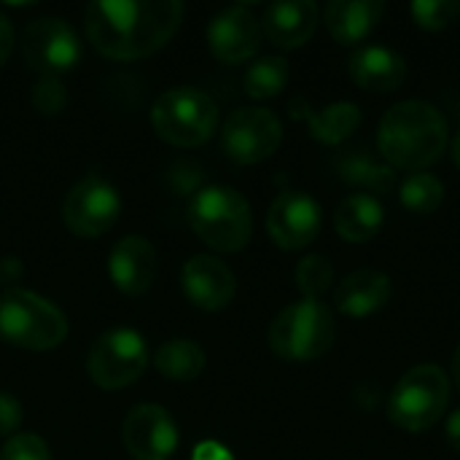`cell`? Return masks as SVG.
<instances>
[{"label": "cell", "instance_id": "obj_1", "mask_svg": "<svg viewBox=\"0 0 460 460\" xmlns=\"http://www.w3.org/2000/svg\"><path fill=\"white\" fill-rule=\"evenodd\" d=\"M178 0H97L84 11L92 46L111 59H140L159 51L178 30Z\"/></svg>", "mask_w": 460, "mask_h": 460}, {"label": "cell", "instance_id": "obj_2", "mask_svg": "<svg viewBox=\"0 0 460 460\" xmlns=\"http://www.w3.org/2000/svg\"><path fill=\"white\" fill-rule=\"evenodd\" d=\"M377 146L394 170H423L447 146V119L429 100H402L383 113Z\"/></svg>", "mask_w": 460, "mask_h": 460}, {"label": "cell", "instance_id": "obj_3", "mask_svg": "<svg viewBox=\"0 0 460 460\" xmlns=\"http://www.w3.org/2000/svg\"><path fill=\"white\" fill-rule=\"evenodd\" d=\"M189 221L197 237L221 253L243 251L253 234L248 199L232 186H205L189 205Z\"/></svg>", "mask_w": 460, "mask_h": 460}, {"label": "cell", "instance_id": "obj_4", "mask_svg": "<svg viewBox=\"0 0 460 460\" xmlns=\"http://www.w3.org/2000/svg\"><path fill=\"white\" fill-rule=\"evenodd\" d=\"M0 337L24 350H54L67 337V318L49 299L8 288L0 296Z\"/></svg>", "mask_w": 460, "mask_h": 460}, {"label": "cell", "instance_id": "obj_5", "mask_svg": "<svg viewBox=\"0 0 460 460\" xmlns=\"http://www.w3.org/2000/svg\"><path fill=\"white\" fill-rule=\"evenodd\" d=\"M218 124V108L210 94L194 86H175L156 97L151 108L154 132L178 148L202 146Z\"/></svg>", "mask_w": 460, "mask_h": 460}, {"label": "cell", "instance_id": "obj_6", "mask_svg": "<svg viewBox=\"0 0 460 460\" xmlns=\"http://www.w3.org/2000/svg\"><path fill=\"white\" fill-rule=\"evenodd\" d=\"M270 348L286 361H313L323 356L337 337L334 315L315 299L288 305L270 323Z\"/></svg>", "mask_w": 460, "mask_h": 460}, {"label": "cell", "instance_id": "obj_7", "mask_svg": "<svg viewBox=\"0 0 460 460\" xmlns=\"http://www.w3.org/2000/svg\"><path fill=\"white\" fill-rule=\"evenodd\" d=\"M450 404V380L437 364H420L412 367L394 388L388 412L391 420L410 431H429L437 426Z\"/></svg>", "mask_w": 460, "mask_h": 460}, {"label": "cell", "instance_id": "obj_8", "mask_svg": "<svg viewBox=\"0 0 460 460\" xmlns=\"http://www.w3.org/2000/svg\"><path fill=\"white\" fill-rule=\"evenodd\" d=\"M148 367V348L132 329H113L94 340L86 356V372L102 391H119L135 383Z\"/></svg>", "mask_w": 460, "mask_h": 460}, {"label": "cell", "instance_id": "obj_9", "mask_svg": "<svg viewBox=\"0 0 460 460\" xmlns=\"http://www.w3.org/2000/svg\"><path fill=\"white\" fill-rule=\"evenodd\" d=\"M283 143V124L270 108H237L221 132L226 156L237 164H256Z\"/></svg>", "mask_w": 460, "mask_h": 460}, {"label": "cell", "instance_id": "obj_10", "mask_svg": "<svg viewBox=\"0 0 460 460\" xmlns=\"http://www.w3.org/2000/svg\"><path fill=\"white\" fill-rule=\"evenodd\" d=\"M121 213L119 191L100 175H86L78 181L65 202H62V221L75 237H100L105 234Z\"/></svg>", "mask_w": 460, "mask_h": 460}, {"label": "cell", "instance_id": "obj_11", "mask_svg": "<svg viewBox=\"0 0 460 460\" xmlns=\"http://www.w3.org/2000/svg\"><path fill=\"white\" fill-rule=\"evenodd\" d=\"M22 57L40 75H59L78 62L81 43L65 19L38 16L22 32Z\"/></svg>", "mask_w": 460, "mask_h": 460}, {"label": "cell", "instance_id": "obj_12", "mask_svg": "<svg viewBox=\"0 0 460 460\" xmlns=\"http://www.w3.org/2000/svg\"><path fill=\"white\" fill-rule=\"evenodd\" d=\"M121 439L135 460H170L178 450V429L164 407L137 404L127 412Z\"/></svg>", "mask_w": 460, "mask_h": 460}, {"label": "cell", "instance_id": "obj_13", "mask_svg": "<svg viewBox=\"0 0 460 460\" xmlns=\"http://www.w3.org/2000/svg\"><path fill=\"white\" fill-rule=\"evenodd\" d=\"M321 205L305 191H283L275 197L267 213V232L270 237L286 248L299 251L307 248L321 232Z\"/></svg>", "mask_w": 460, "mask_h": 460}, {"label": "cell", "instance_id": "obj_14", "mask_svg": "<svg viewBox=\"0 0 460 460\" xmlns=\"http://www.w3.org/2000/svg\"><path fill=\"white\" fill-rule=\"evenodd\" d=\"M208 43L216 59L226 65H240L259 51L261 22L245 5H229L210 19Z\"/></svg>", "mask_w": 460, "mask_h": 460}, {"label": "cell", "instance_id": "obj_15", "mask_svg": "<svg viewBox=\"0 0 460 460\" xmlns=\"http://www.w3.org/2000/svg\"><path fill=\"white\" fill-rule=\"evenodd\" d=\"M183 291L199 310H224L237 291L234 272L216 256H191L183 264Z\"/></svg>", "mask_w": 460, "mask_h": 460}, {"label": "cell", "instance_id": "obj_16", "mask_svg": "<svg viewBox=\"0 0 460 460\" xmlns=\"http://www.w3.org/2000/svg\"><path fill=\"white\" fill-rule=\"evenodd\" d=\"M108 272L121 294H129V296L146 294L156 278L154 245L140 234L121 237L108 256Z\"/></svg>", "mask_w": 460, "mask_h": 460}, {"label": "cell", "instance_id": "obj_17", "mask_svg": "<svg viewBox=\"0 0 460 460\" xmlns=\"http://www.w3.org/2000/svg\"><path fill=\"white\" fill-rule=\"evenodd\" d=\"M318 27V5L313 0H280L261 16V32L280 49H296L310 40Z\"/></svg>", "mask_w": 460, "mask_h": 460}, {"label": "cell", "instance_id": "obj_18", "mask_svg": "<svg viewBox=\"0 0 460 460\" xmlns=\"http://www.w3.org/2000/svg\"><path fill=\"white\" fill-rule=\"evenodd\" d=\"M391 278L380 270H356L334 288V305L350 318H367L385 307L391 299Z\"/></svg>", "mask_w": 460, "mask_h": 460}, {"label": "cell", "instance_id": "obj_19", "mask_svg": "<svg viewBox=\"0 0 460 460\" xmlns=\"http://www.w3.org/2000/svg\"><path fill=\"white\" fill-rule=\"evenodd\" d=\"M350 75L358 86L391 92L407 78V62L399 51L385 46H361L350 57Z\"/></svg>", "mask_w": 460, "mask_h": 460}, {"label": "cell", "instance_id": "obj_20", "mask_svg": "<svg viewBox=\"0 0 460 460\" xmlns=\"http://www.w3.org/2000/svg\"><path fill=\"white\" fill-rule=\"evenodd\" d=\"M383 0H332L326 5V27L340 43L361 40L383 16Z\"/></svg>", "mask_w": 460, "mask_h": 460}, {"label": "cell", "instance_id": "obj_21", "mask_svg": "<svg viewBox=\"0 0 460 460\" xmlns=\"http://www.w3.org/2000/svg\"><path fill=\"white\" fill-rule=\"evenodd\" d=\"M294 113L307 121L310 132L321 143H332V146L350 137L356 132V127L361 124V108L348 100L323 105L321 111H313L305 100H294Z\"/></svg>", "mask_w": 460, "mask_h": 460}, {"label": "cell", "instance_id": "obj_22", "mask_svg": "<svg viewBox=\"0 0 460 460\" xmlns=\"http://www.w3.org/2000/svg\"><path fill=\"white\" fill-rule=\"evenodd\" d=\"M383 221H385L383 202L367 191L345 197L334 216V226L340 237L348 243H367L377 237V232L383 229Z\"/></svg>", "mask_w": 460, "mask_h": 460}, {"label": "cell", "instance_id": "obj_23", "mask_svg": "<svg viewBox=\"0 0 460 460\" xmlns=\"http://www.w3.org/2000/svg\"><path fill=\"white\" fill-rule=\"evenodd\" d=\"M154 367L159 375L175 383H191L202 375L205 369V353L197 342L191 340H170L156 348L154 353Z\"/></svg>", "mask_w": 460, "mask_h": 460}, {"label": "cell", "instance_id": "obj_24", "mask_svg": "<svg viewBox=\"0 0 460 460\" xmlns=\"http://www.w3.org/2000/svg\"><path fill=\"white\" fill-rule=\"evenodd\" d=\"M340 175L348 183L364 186L369 191H380L388 194L396 186V172L391 164H380L367 154H350L340 162Z\"/></svg>", "mask_w": 460, "mask_h": 460}, {"label": "cell", "instance_id": "obj_25", "mask_svg": "<svg viewBox=\"0 0 460 460\" xmlns=\"http://www.w3.org/2000/svg\"><path fill=\"white\" fill-rule=\"evenodd\" d=\"M288 81V62L286 57H261L245 70V92L256 100H267L283 92Z\"/></svg>", "mask_w": 460, "mask_h": 460}, {"label": "cell", "instance_id": "obj_26", "mask_svg": "<svg viewBox=\"0 0 460 460\" xmlns=\"http://www.w3.org/2000/svg\"><path fill=\"white\" fill-rule=\"evenodd\" d=\"M402 202L412 210V213H434L442 199H445V186L437 175L431 172H412L404 183H402Z\"/></svg>", "mask_w": 460, "mask_h": 460}, {"label": "cell", "instance_id": "obj_27", "mask_svg": "<svg viewBox=\"0 0 460 460\" xmlns=\"http://www.w3.org/2000/svg\"><path fill=\"white\" fill-rule=\"evenodd\" d=\"M334 283V267L326 256L321 253H313V256H305L296 267V286L299 291L307 296V299H321Z\"/></svg>", "mask_w": 460, "mask_h": 460}, {"label": "cell", "instance_id": "obj_28", "mask_svg": "<svg viewBox=\"0 0 460 460\" xmlns=\"http://www.w3.org/2000/svg\"><path fill=\"white\" fill-rule=\"evenodd\" d=\"M460 13V0H415L412 16L426 30H442L456 22Z\"/></svg>", "mask_w": 460, "mask_h": 460}, {"label": "cell", "instance_id": "obj_29", "mask_svg": "<svg viewBox=\"0 0 460 460\" xmlns=\"http://www.w3.org/2000/svg\"><path fill=\"white\" fill-rule=\"evenodd\" d=\"M67 102V92L59 81V75H40L32 86V105L40 113H59Z\"/></svg>", "mask_w": 460, "mask_h": 460}, {"label": "cell", "instance_id": "obj_30", "mask_svg": "<svg viewBox=\"0 0 460 460\" xmlns=\"http://www.w3.org/2000/svg\"><path fill=\"white\" fill-rule=\"evenodd\" d=\"M0 460H51L49 445L35 437V434H13L3 450H0Z\"/></svg>", "mask_w": 460, "mask_h": 460}, {"label": "cell", "instance_id": "obj_31", "mask_svg": "<svg viewBox=\"0 0 460 460\" xmlns=\"http://www.w3.org/2000/svg\"><path fill=\"white\" fill-rule=\"evenodd\" d=\"M19 426H22V404L11 394L0 391V437L11 439Z\"/></svg>", "mask_w": 460, "mask_h": 460}, {"label": "cell", "instance_id": "obj_32", "mask_svg": "<svg viewBox=\"0 0 460 460\" xmlns=\"http://www.w3.org/2000/svg\"><path fill=\"white\" fill-rule=\"evenodd\" d=\"M11 49H13V27H11V19L0 13V67L5 65Z\"/></svg>", "mask_w": 460, "mask_h": 460}, {"label": "cell", "instance_id": "obj_33", "mask_svg": "<svg viewBox=\"0 0 460 460\" xmlns=\"http://www.w3.org/2000/svg\"><path fill=\"white\" fill-rule=\"evenodd\" d=\"M194 460H232V456H229V450H224L221 445H216V442H205V445H199V447H197Z\"/></svg>", "mask_w": 460, "mask_h": 460}, {"label": "cell", "instance_id": "obj_34", "mask_svg": "<svg viewBox=\"0 0 460 460\" xmlns=\"http://www.w3.org/2000/svg\"><path fill=\"white\" fill-rule=\"evenodd\" d=\"M22 275V264L16 261V259H3L0 261V280H5V283H11V280H16Z\"/></svg>", "mask_w": 460, "mask_h": 460}, {"label": "cell", "instance_id": "obj_35", "mask_svg": "<svg viewBox=\"0 0 460 460\" xmlns=\"http://www.w3.org/2000/svg\"><path fill=\"white\" fill-rule=\"evenodd\" d=\"M447 442L460 450V410H456L453 415H450V420H447Z\"/></svg>", "mask_w": 460, "mask_h": 460}, {"label": "cell", "instance_id": "obj_36", "mask_svg": "<svg viewBox=\"0 0 460 460\" xmlns=\"http://www.w3.org/2000/svg\"><path fill=\"white\" fill-rule=\"evenodd\" d=\"M453 375H456V383H458L460 388V345L458 350H456V356H453Z\"/></svg>", "mask_w": 460, "mask_h": 460}, {"label": "cell", "instance_id": "obj_37", "mask_svg": "<svg viewBox=\"0 0 460 460\" xmlns=\"http://www.w3.org/2000/svg\"><path fill=\"white\" fill-rule=\"evenodd\" d=\"M453 159H456V164L460 167V132L456 135V140H453Z\"/></svg>", "mask_w": 460, "mask_h": 460}]
</instances>
